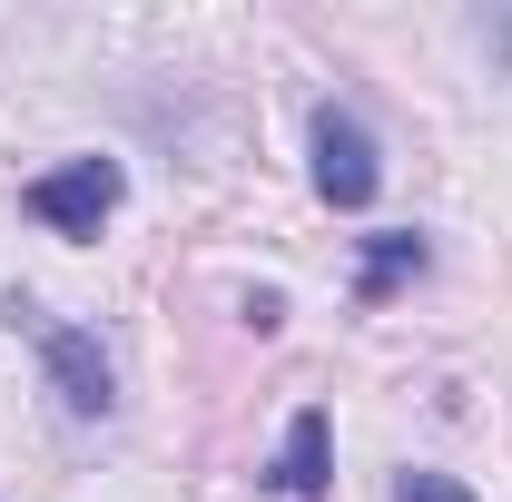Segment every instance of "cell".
<instances>
[{
  "label": "cell",
  "instance_id": "obj_5",
  "mask_svg": "<svg viewBox=\"0 0 512 502\" xmlns=\"http://www.w3.org/2000/svg\"><path fill=\"white\" fill-rule=\"evenodd\" d=\"M424 266H434V247H424L414 227H394V237H365V266H355V296H365V306H384V296H394V286H414Z\"/></svg>",
  "mask_w": 512,
  "mask_h": 502
},
{
  "label": "cell",
  "instance_id": "obj_4",
  "mask_svg": "<svg viewBox=\"0 0 512 502\" xmlns=\"http://www.w3.org/2000/svg\"><path fill=\"white\" fill-rule=\"evenodd\" d=\"M286 502H316L335 483V424H325V404H306L296 424H286V453H276V473H266Z\"/></svg>",
  "mask_w": 512,
  "mask_h": 502
},
{
  "label": "cell",
  "instance_id": "obj_6",
  "mask_svg": "<svg viewBox=\"0 0 512 502\" xmlns=\"http://www.w3.org/2000/svg\"><path fill=\"white\" fill-rule=\"evenodd\" d=\"M394 502H473L453 473H394Z\"/></svg>",
  "mask_w": 512,
  "mask_h": 502
},
{
  "label": "cell",
  "instance_id": "obj_2",
  "mask_svg": "<svg viewBox=\"0 0 512 502\" xmlns=\"http://www.w3.org/2000/svg\"><path fill=\"white\" fill-rule=\"evenodd\" d=\"M119 197H128L119 158H60V168H40V178L20 188V207H30L50 237H99V227L119 217Z\"/></svg>",
  "mask_w": 512,
  "mask_h": 502
},
{
  "label": "cell",
  "instance_id": "obj_3",
  "mask_svg": "<svg viewBox=\"0 0 512 502\" xmlns=\"http://www.w3.org/2000/svg\"><path fill=\"white\" fill-rule=\"evenodd\" d=\"M306 138H316V197H325V207H345V217H355V207H375V188H384L375 128L355 119V109H335V99H325Z\"/></svg>",
  "mask_w": 512,
  "mask_h": 502
},
{
  "label": "cell",
  "instance_id": "obj_1",
  "mask_svg": "<svg viewBox=\"0 0 512 502\" xmlns=\"http://www.w3.org/2000/svg\"><path fill=\"white\" fill-rule=\"evenodd\" d=\"M10 325H30V345H40V365H50V394H60L79 424H99V414L119 404V375H109V355H99L89 325H60V315H40V306H10Z\"/></svg>",
  "mask_w": 512,
  "mask_h": 502
}]
</instances>
